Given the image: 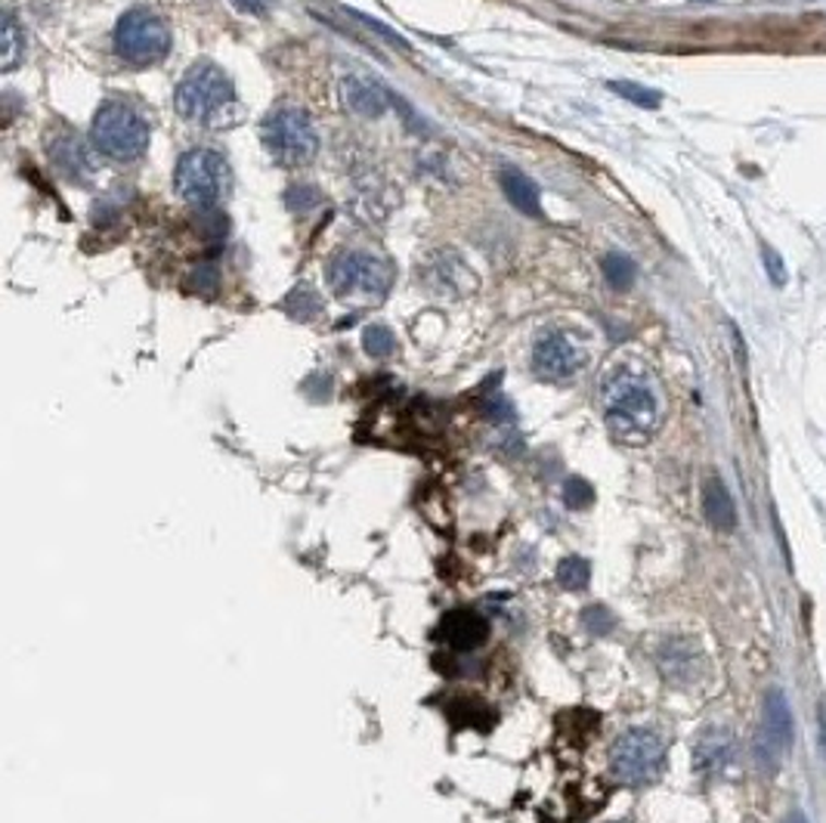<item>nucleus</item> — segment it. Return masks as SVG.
Returning <instances> with one entry per match:
<instances>
[{"label": "nucleus", "instance_id": "obj_1", "mask_svg": "<svg viewBox=\"0 0 826 823\" xmlns=\"http://www.w3.org/2000/svg\"><path fill=\"white\" fill-rule=\"evenodd\" d=\"M600 402H604L607 427L614 431L616 440L637 446L656 431L659 402H656L654 387L647 382V375L632 365H616L604 378Z\"/></svg>", "mask_w": 826, "mask_h": 823}, {"label": "nucleus", "instance_id": "obj_2", "mask_svg": "<svg viewBox=\"0 0 826 823\" xmlns=\"http://www.w3.org/2000/svg\"><path fill=\"white\" fill-rule=\"evenodd\" d=\"M180 118L202 128H227L239 116V96L230 75L214 62H195L173 90Z\"/></svg>", "mask_w": 826, "mask_h": 823}, {"label": "nucleus", "instance_id": "obj_3", "mask_svg": "<svg viewBox=\"0 0 826 823\" xmlns=\"http://www.w3.org/2000/svg\"><path fill=\"white\" fill-rule=\"evenodd\" d=\"M328 286L350 304H381L393 286V264L368 251H344L328 267Z\"/></svg>", "mask_w": 826, "mask_h": 823}, {"label": "nucleus", "instance_id": "obj_4", "mask_svg": "<svg viewBox=\"0 0 826 823\" xmlns=\"http://www.w3.org/2000/svg\"><path fill=\"white\" fill-rule=\"evenodd\" d=\"M230 183L232 173L227 158L211 149H190L186 155H180L177 171H173L177 195L198 211H214L230 192Z\"/></svg>", "mask_w": 826, "mask_h": 823}, {"label": "nucleus", "instance_id": "obj_5", "mask_svg": "<svg viewBox=\"0 0 826 823\" xmlns=\"http://www.w3.org/2000/svg\"><path fill=\"white\" fill-rule=\"evenodd\" d=\"M94 146L97 153L116 161H134L149 149V124L127 102H106L94 118Z\"/></svg>", "mask_w": 826, "mask_h": 823}, {"label": "nucleus", "instance_id": "obj_6", "mask_svg": "<svg viewBox=\"0 0 826 823\" xmlns=\"http://www.w3.org/2000/svg\"><path fill=\"white\" fill-rule=\"evenodd\" d=\"M260 136H264L267 153L286 168H301L319 153V136H316V128L304 109L282 106V109L269 112L264 128H260Z\"/></svg>", "mask_w": 826, "mask_h": 823}, {"label": "nucleus", "instance_id": "obj_7", "mask_svg": "<svg viewBox=\"0 0 826 823\" xmlns=\"http://www.w3.org/2000/svg\"><path fill=\"white\" fill-rule=\"evenodd\" d=\"M666 767V743L651 728H632L616 737L610 749V771L619 784L647 786Z\"/></svg>", "mask_w": 826, "mask_h": 823}, {"label": "nucleus", "instance_id": "obj_8", "mask_svg": "<svg viewBox=\"0 0 826 823\" xmlns=\"http://www.w3.org/2000/svg\"><path fill=\"white\" fill-rule=\"evenodd\" d=\"M116 50L131 65H155L171 53V32L149 10H131L116 25Z\"/></svg>", "mask_w": 826, "mask_h": 823}, {"label": "nucleus", "instance_id": "obj_9", "mask_svg": "<svg viewBox=\"0 0 826 823\" xmlns=\"http://www.w3.org/2000/svg\"><path fill=\"white\" fill-rule=\"evenodd\" d=\"M585 347L579 344L576 335L551 328L545 331L533 347V372L542 382H570L585 368Z\"/></svg>", "mask_w": 826, "mask_h": 823}, {"label": "nucleus", "instance_id": "obj_10", "mask_svg": "<svg viewBox=\"0 0 826 823\" xmlns=\"http://www.w3.org/2000/svg\"><path fill=\"white\" fill-rule=\"evenodd\" d=\"M424 282L434 288L437 294H455V298L471 294L474 286H477L474 273L467 269V264L455 251H437L424 264Z\"/></svg>", "mask_w": 826, "mask_h": 823}, {"label": "nucleus", "instance_id": "obj_11", "mask_svg": "<svg viewBox=\"0 0 826 823\" xmlns=\"http://www.w3.org/2000/svg\"><path fill=\"white\" fill-rule=\"evenodd\" d=\"M341 99L350 112L363 118H381L390 109L393 94L387 90L381 81L368 75H347L341 81Z\"/></svg>", "mask_w": 826, "mask_h": 823}, {"label": "nucleus", "instance_id": "obj_12", "mask_svg": "<svg viewBox=\"0 0 826 823\" xmlns=\"http://www.w3.org/2000/svg\"><path fill=\"white\" fill-rule=\"evenodd\" d=\"M440 638L452 651H477L489 638V622L477 610H452L446 613V619L440 622Z\"/></svg>", "mask_w": 826, "mask_h": 823}, {"label": "nucleus", "instance_id": "obj_13", "mask_svg": "<svg viewBox=\"0 0 826 823\" xmlns=\"http://www.w3.org/2000/svg\"><path fill=\"white\" fill-rule=\"evenodd\" d=\"M733 749H737L733 747V737L725 728L703 730L696 737V747H693V767H696V774H703V777L725 774L730 762H733Z\"/></svg>", "mask_w": 826, "mask_h": 823}, {"label": "nucleus", "instance_id": "obj_14", "mask_svg": "<svg viewBox=\"0 0 826 823\" xmlns=\"http://www.w3.org/2000/svg\"><path fill=\"white\" fill-rule=\"evenodd\" d=\"M700 663H703V653L688 638H672L659 651V671L675 685L696 681L700 678Z\"/></svg>", "mask_w": 826, "mask_h": 823}, {"label": "nucleus", "instance_id": "obj_15", "mask_svg": "<svg viewBox=\"0 0 826 823\" xmlns=\"http://www.w3.org/2000/svg\"><path fill=\"white\" fill-rule=\"evenodd\" d=\"M499 183L501 192H505V198L518 208L520 214H526V217H542V192L533 183V177H526L518 168H501L499 171Z\"/></svg>", "mask_w": 826, "mask_h": 823}, {"label": "nucleus", "instance_id": "obj_16", "mask_svg": "<svg viewBox=\"0 0 826 823\" xmlns=\"http://www.w3.org/2000/svg\"><path fill=\"white\" fill-rule=\"evenodd\" d=\"M765 747L780 752L792 747V712L784 690H770L765 700Z\"/></svg>", "mask_w": 826, "mask_h": 823}, {"label": "nucleus", "instance_id": "obj_17", "mask_svg": "<svg viewBox=\"0 0 826 823\" xmlns=\"http://www.w3.org/2000/svg\"><path fill=\"white\" fill-rule=\"evenodd\" d=\"M703 511H706V520L712 527L721 533H730L737 527V508L730 501L728 486L718 477H709L703 486Z\"/></svg>", "mask_w": 826, "mask_h": 823}, {"label": "nucleus", "instance_id": "obj_18", "mask_svg": "<svg viewBox=\"0 0 826 823\" xmlns=\"http://www.w3.org/2000/svg\"><path fill=\"white\" fill-rule=\"evenodd\" d=\"M25 57V32L20 22L13 20V13H3V32H0V69L13 72Z\"/></svg>", "mask_w": 826, "mask_h": 823}, {"label": "nucleus", "instance_id": "obj_19", "mask_svg": "<svg viewBox=\"0 0 826 823\" xmlns=\"http://www.w3.org/2000/svg\"><path fill=\"white\" fill-rule=\"evenodd\" d=\"M53 161L62 173L69 177H84L81 171H90V161H87V153L77 140H62L53 146Z\"/></svg>", "mask_w": 826, "mask_h": 823}, {"label": "nucleus", "instance_id": "obj_20", "mask_svg": "<svg viewBox=\"0 0 826 823\" xmlns=\"http://www.w3.org/2000/svg\"><path fill=\"white\" fill-rule=\"evenodd\" d=\"M600 273H604V279L616 291H629L634 286V276H637V269H634V264L625 254H607L600 261Z\"/></svg>", "mask_w": 826, "mask_h": 823}, {"label": "nucleus", "instance_id": "obj_21", "mask_svg": "<svg viewBox=\"0 0 826 823\" xmlns=\"http://www.w3.org/2000/svg\"><path fill=\"white\" fill-rule=\"evenodd\" d=\"M610 90L634 102V106H641V109H656L663 102V94H656L651 87H641L634 81H610Z\"/></svg>", "mask_w": 826, "mask_h": 823}, {"label": "nucleus", "instance_id": "obj_22", "mask_svg": "<svg viewBox=\"0 0 826 823\" xmlns=\"http://www.w3.org/2000/svg\"><path fill=\"white\" fill-rule=\"evenodd\" d=\"M363 344H365V353L368 356H378V360H385V356H390L393 350H397V338H393V331L387 326H368L363 331Z\"/></svg>", "mask_w": 826, "mask_h": 823}, {"label": "nucleus", "instance_id": "obj_23", "mask_svg": "<svg viewBox=\"0 0 826 823\" xmlns=\"http://www.w3.org/2000/svg\"><path fill=\"white\" fill-rule=\"evenodd\" d=\"M588 576H592V567H588V560H582V557H567L558 570L560 585L570 589V592L585 589V585H588Z\"/></svg>", "mask_w": 826, "mask_h": 823}, {"label": "nucleus", "instance_id": "obj_24", "mask_svg": "<svg viewBox=\"0 0 826 823\" xmlns=\"http://www.w3.org/2000/svg\"><path fill=\"white\" fill-rule=\"evenodd\" d=\"M563 496H567V505H570V508H588V505L595 501V489L582 477H573L567 483Z\"/></svg>", "mask_w": 826, "mask_h": 823}, {"label": "nucleus", "instance_id": "obj_25", "mask_svg": "<svg viewBox=\"0 0 826 823\" xmlns=\"http://www.w3.org/2000/svg\"><path fill=\"white\" fill-rule=\"evenodd\" d=\"M762 257H765V269H768L770 282H774V286H787V267H784V257L770 249V245L762 249Z\"/></svg>", "mask_w": 826, "mask_h": 823}, {"label": "nucleus", "instance_id": "obj_26", "mask_svg": "<svg viewBox=\"0 0 826 823\" xmlns=\"http://www.w3.org/2000/svg\"><path fill=\"white\" fill-rule=\"evenodd\" d=\"M353 16L363 22L368 32H375V35H381V38H387V40H390V44H397L400 50H409V44H405V38H400V35L393 32V28H387L385 22L372 20V16H363V13H353Z\"/></svg>", "mask_w": 826, "mask_h": 823}, {"label": "nucleus", "instance_id": "obj_27", "mask_svg": "<svg viewBox=\"0 0 826 823\" xmlns=\"http://www.w3.org/2000/svg\"><path fill=\"white\" fill-rule=\"evenodd\" d=\"M294 195H313L316 190H309V186H301V190H291ZM289 205L294 208V211H307V208H313V205H319V198H289Z\"/></svg>", "mask_w": 826, "mask_h": 823}, {"label": "nucleus", "instance_id": "obj_28", "mask_svg": "<svg viewBox=\"0 0 826 823\" xmlns=\"http://www.w3.org/2000/svg\"><path fill=\"white\" fill-rule=\"evenodd\" d=\"M242 13H251V16H260L264 10H267V3L264 0H232Z\"/></svg>", "mask_w": 826, "mask_h": 823}, {"label": "nucleus", "instance_id": "obj_29", "mask_svg": "<svg viewBox=\"0 0 826 823\" xmlns=\"http://www.w3.org/2000/svg\"><path fill=\"white\" fill-rule=\"evenodd\" d=\"M787 823H807V821H805V818H802V814H789Z\"/></svg>", "mask_w": 826, "mask_h": 823}, {"label": "nucleus", "instance_id": "obj_30", "mask_svg": "<svg viewBox=\"0 0 826 823\" xmlns=\"http://www.w3.org/2000/svg\"><path fill=\"white\" fill-rule=\"evenodd\" d=\"M616 823H622V821H616Z\"/></svg>", "mask_w": 826, "mask_h": 823}]
</instances>
